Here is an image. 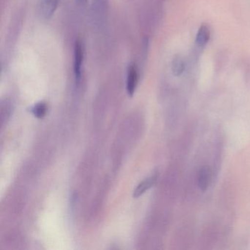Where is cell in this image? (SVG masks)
Instances as JSON below:
<instances>
[{"label":"cell","instance_id":"cell-7","mask_svg":"<svg viewBox=\"0 0 250 250\" xmlns=\"http://www.w3.org/2000/svg\"><path fill=\"white\" fill-rule=\"evenodd\" d=\"M185 70V64L180 56H175L172 60V71L174 75L178 77L184 73Z\"/></svg>","mask_w":250,"mask_h":250},{"label":"cell","instance_id":"cell-6","mask_svg":"<svg viewBox=\"0 0 250 250\" xmlns=\"http://www.w3.org/2000/svg\"><path fill=\"white\" fill-rule=\"evenodd\" d=\"M210 33L208 26L202 25L197 32V36H196L195 43L197 46L200 48H203L206 46L208 42L210 39Z\"/></svg>","mask_w":250,"mask_h":250},{"label":"cell","instance_id":"cell-8","mask_svg":"<svg viewBox=\"0 0 250 250\" xmlns=\"http://www.w3.org/2000/svg\"><path fill=\"white\" fill-rule=\"evenodd\" d=\"M46 111H47V108H46V105L44 103L37 104L33 106L32 109V112L33 115L36 117V118H42L46 115Z\"/></svg>","mask_w":250,"mask_h":250},{"label":"cell","instance_id":"cell-5","mask_svg":"<svg viewBox=\"0 0 250 250\" xmlns=\"http://www.w3.org/2000/svg\"><path fill=\"white\" fill-rule=\"evenodd\" d=\"M157 174H155V175L146 178V179L144 180L143 182L140 183V184H139L138 187H137V188L134 190V194H133L134 198H137V197L143 195V194H144L145 192H146L149 188L153 187V185L156 184V181H157Z\"/></svg>","mask_w":250,"mask_h":250},{"label":"cell","instance_id":"cell-1","mask_svg":"<svg viewBox=\"0 0 250 250\" xmlns=\"http://www.w3.org/2000/svg\"><path fill=\"white\" fill-rule=\"evenodd\" d=\"M83 61H84V49L81 41L77 40L74 49V72L77 81H80L82 76Z\"/></svg>","mask_w":250,"mask_h":250},{"label":"cell","instance_id":"cell-9","mask_svg":"<svg viewBox=\"0 0 250 250\" xmlns=\"http://www.w3.org/2000/svg\"><path fill=\"white\" fill-rule=\"evenodd\" d=\"M93 8L98 12L105 10L107 4V0H93Z\"/></svg>","mask_w":250,"mask_h":250},{"label":"cell","instance_id":"cell-2","mask_svg":"<svg viewBox=\"0 0 250 250\" xmlns=\"http://www.w3.org/2000/svg\"><path fill=\"white\" fill-rule=\"evenodd\" d=\"M59 0H39L38 9L41 17L49 20L55 14L58 6Z\"/></svg>","mask_w":250,"mask_h":250},{"label":"cell","instance_id":"cell-3","mask_svg":"<svg viewBox=\"0 0 250 250\" xmlns=\"http://www.w3.org/2000/svg\"><path fill=\"white\" fill-rule=\"evenodd\" d=\"M138 71L134 64H130L127 70L126 90L128 96H133L138 83Z\"/></svg>","mask_w":250,"mask_h":250},{"label":"cell","instance_id":"cell-4","mask_svg":"<svg viewBox=\"0 0 250 250\" xmlns=\"http://www.w3.org/2000/svg\"><path fill=\"white\" fill-rule=\"evenodd\" d=\"M210 179V169L208 166H203L200 168L198 173L199 188L202 192H205L208 188L209 182Z\"/></svg>","mask_w":250,"mask_h":250},{"label":"cell","instance_id":"cell-10","mask_svg":"<svg viewBox=\"0 0 250 250\" xmlns=\"http://www.w3.org/2000/svg\"><path fill=\"white\" fill-rule=\"evenodd\" d=\"M76 1L80 5H84L87 2V0H76Z\"/></svg>","mask_w":250,"mask_h":250}]
</instances>
